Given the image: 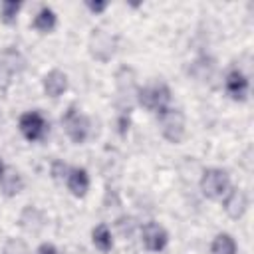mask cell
<instances>
[{"label": "cell", "instance_id": "1", "mask_svg": "<svg viewBox=\"0 0 254 254\" xmlns=\"http://www.w3.org/2000/svg\"><path fill=\"white\" fill-rule=\"evenodd\" d=\"M115 85H117V91H115V107L119 113H125V115H131L135 103H137V75H135V69L129 67V65H121L115 73Z\"/></svg>", "mask_w": 254, "mask_h": 254}, {"label": "cell", "instance_id": "2", "mask_svg": "<svg viewBox=\"0 0 254 254\" xmlns=\"http://www.w3.org/2000/svg\"><path fill=\"white\" fill-rule=\"evenodd\" d=\"M171 99H173V93L165 81H157L153 85H143V87L139 85L137 89V105L157 115L171 107Z\"/></svg>", "mask_w": 254, "mask_h": 254}, {"label": "cell", "instance_id": "3", "mask_svg": "<svg viewBox=\"0 0 254 254\" xmlns=\"http://www.w3.org/2000/svg\"><path fill=\"white\" fill-rule=\"evenodd\" d=\"M87 50L95 62L107 64L117 52V36H113L103 28H93L87 38Z\"/></svg>", "mask_w": 254, "mask_h": 254}, {"label": "cell", "instance_id": "4", "mask_svg": "<svg viewBox=\"0 0 254 254\" xmlns=\"http://www.w3.org/2000/svg\"><path fill=\"white\" fill-rule=\"evenodd\" d=\"M62 125H64L65 135L69 137V141L75 143V145L85 143L87 137H89V131H91L89 117L85 113H81V109L75 107V105H69L65 109V113L62 115Z\"/></svg>", "mask_w": 254, "mask_h": 254}, {"label": "cell", "instance_id": "5", "mask_svg": "<svg viewBox=\"0 0 254 254\" xmlns=\"http://www.w3.org/2000/svg\"><path fill=\"white\" fill-rule=\"evenodd\" d=\"M159 127H161V135L169 143L179 145V143L185 141V135H187V119H185V113L181 109L169 107L163 113H159Z\"/></svg>", "mask_w": 254, "mask_h": 254}, {"label": "cell", "instance_id": "6", "mask_svg": "<svg viewBox=\"0 0 254 254\" xmlns=\"http://www.w3.org/2000/svg\"><path fill=\"white\" fill-rule=\"evenodd\" d=\"M198 187H200V192L210 198V200H218L222 198L228 189H230V177L224 169H218V167H210V169H204L202 175H200V181H198Z\"/></svg>", "mask_w": 254, "mask_h": 254}, {"label": "cell", "instance_id": "7", "mask_svg": "<svg viewBox=\"0 0 254 254\" xmlns=\"http://www.w3.org/2000/svg\"><path fill=\"white\" fill-rule=\"evenodd\" d=\"M18 127L20 133L24 135V139L36 143V141H44L46 135L50 133V123L48 119L40 113V111H26L20 115L18 119Z\"/></svg>", "mask_w": 254, "mask_h": 254}, {"label": "cell", "instance_id": "8", "mask_svg": "<svg viewBox=\"0 0 254 254\" xmlns=\"http://www.w3.org/2000/svg\"><path fill=\"white\" fill-rule=\"evenodd\" d=\"M141 242L149 252H161L169 244V232L155 220H149L141 226Z\"/></svg>", "mask_w": 254, "mask_h": 254}, {"label": "cell", "instance_id": "9", "mask_svg": "<svg viewBox=\"0 0 254 254\" xmlns=\"http://www.w3.org/2000/svg\"><path fill=\"white\" fill-rule=\"evenodd\" d=\"M224 89H226V93H228V97H230L232 101H240V103H242V101L248 99L250 81H248V77H246L240 69L232 67V69H228L226 75H224Z\"/></svg>", "mask_w": 254, "mask_h": 254}, {"label": "cell", "instance_id": "10", "mask_svg": "<svg viewBox=\"0 0 254 254\" xmlns=\"http://www.w3.org/2000/svg\"><path fill=\"white\" fill-rule=\"evenodd\" d=\"M222 208L230 218H242L248 208V194L238 187H230L228 192L222 196Z\"/></svg>", "mask_w": 254, "mask_h": 254}, {"label": "cell", "instance_id": "11", "mask_svg": "<svg viewBox=\"0 0 254 254\" xmlns=\"http://www.w3.org/2000/svg\"><path fill=\"white\" fill-rule=\"evenodd\" d=\"M0 190H2V194L8 196V198L20 194V192L24 190V177H22V173H20L18 169L6 165L4 173L0 175Z\"/></svg>", "mask_w": 254, "mask_h": 254}, {"label": "cell", "instance_id": "12", "mask_svg": "<svg viewBox=\"0 0 254 254\" xmlns=\"http://www.w3.org/2000/svg\"><path fill=\"white\" fill-rule=\"evenodd\" d=\"M65 187L67 190L77 196V198H83L89 190V175L83 167H71L69 169V175L65 179Z\"/></svg>", "mask_w": 254, "mask_h": 254}, {"label": "cell", "instance_id": "13", "mask_svg": "<svg viewBox=\"0 0 254 254\" xmlns=\"http://www.w3.org/2000/svg\"><path fill=\"white\" fill-rule=\"evenodd\" d=\"M42 87L48 97L56 99V97L64 95V91L67 89V75L62 69H50L42 79Z\"/></svg>", "mask_w": 254, "mask_h": 254}, {"label": "cell", "instance_id": "14", "mask_svg": "<svg viewBox=\"0 0 254 254\" xmlns=\"http://www.w3.org/2000/svg\"><path fill=\"white\" fill-rule=\"evenodd\" d=\"M20 226L26 230V232H32V234H40L46 226V216L40 208L36 206H26L20 214Z\"/></svg>", "mask_w": 254, "mask_h": 254}, {"label": "cell", "instance_id": "15", "mask_svg": "<svg viewBox=\"0 0 254 254\" xmlns=\"http://www.w3.org/2000/svg\"><path fill=\"white\" fill-rule=\"evenodd\" d=\"M56 26H58V16H56V12L50 6L40 8L38 14L32 20V28L36 32H40V34H50V32L56 30Z\"/></svg>", "mask_w": 254, "mask_h": 254}, {"label": "cell", "instance_id": "16", "mask_svg": "<svg viewBox=\"0 0 254 254\" xmlns=\"http://www.w3.org/2000/svg\"><path fill=\"white\" fill-rule=\"evenodd\" d=\"M91 242L93 246L99 250V252H109L113 248V234L109 230L107 224H97L93 230H91Z\"/></svg>", "mask_w": 254, "mask_h": 254}, {"label": "cell", "instance_id": "17", "mask_svg": "<svg viewBox=\"0 0 254 254\" xmlns=\"http://www.w3.org/2000/svg\"><path fill=\"white\" fill-rule=\"evenodd\" d=\"M236 252H238L236 240L228 232L216 234L210 242V254H236Z\"/></svg>", "mask_w": 254, "mask_h": 254}, {"label": "cell", "instance_id": "18", "mask_svg": "<svg viewBox=\"0 0 254 254\" xmlns=\"http://www.w3.org/2000/svg\"><path fill=\"white\" fill-rule=\"evenodd\" d=\"M20 10H22V2H16V0H4V2L0 4V22L6 24V26L16 24Z\"/></svg>", "mask_w": 254, "mask_h": 254}, {"label": "cell", "instance_id": "19", "mask_svg": "<svg viewBox=\"0 0 254 254\" xmlns=\"http://www.w3.org/2000/svg\"><path fill=\"white\" fill-rule=\"evenodd\" d=\"M2 254H32V250L22 238H8L2 246Z\"/></svg>", "mask_w": 254, "mask_h": 254}, {"label": "cell", "instance_id": "20", "mask_svg": "<svg viewBox=\"0 0 254 254\" xmlns=\"http://www.w3.org/2000/svg\"><path fill=\"white\" fill-rule=\"evenodd\" d=\"M14 69H12V65L0 56V91H8L10 89V85H12V77H14Z\"/></svg>", "mask_w": 254, "mask_h": 254}, {"label": "cell", "instance_id": "21", "mask_svg": "<svg viewBox=\"0 0 254 254\" xmlns=\"http://www.w3.org/2000/svg\"><path fill=\"white\" fill-rule=\"evenodd\" d=\"M69 165L67 163H64V161H60V159H56L54 163H52V167H50V175H52V179L54 181H58V183H64L65 179H67V175H69Z\"/></svg>", "mask_w": 254, "mask_h": 254}, {"label": "cell", "instance_id": "22", "mask_svg": "<svg viewBox=\"0 0 254 254\" xmlns=\"http://www.w3.org/2000/svg\"><path fill=\"white\" fill-rule=\"evenodd\" d=\"M107 6H109V2H105V0H87L85 2V8L89 10V12H93V14H101V12H105L107 10Z\"/></svg>", "mask_w": 254, "mask_h": 254}, {"label": "cell", "instance_id": "23", "mask_svg": "<svg viewBox=\"0 0 254 254\" xmlns=\"http://www.w3.org/2000/svg\"><path fill=\"white\" fill-rule=\"evenodd\" d=\"M129 125H131V115L119 113V115H117V133H119V135H127Z\"/></svg>", "mask_w": 254, "mask_h": 254}, {"label": "cell", "instance_id": "24", "mask_svg": "<svg viewBox=\"0 0 254 254\" xmlns=\"http://www.w3.org/2000/svg\"><path fill=\"white\" fill-rule=\"evenodd\" d=\"M34 254H60V252H58V248H56L52 242H42V244L36 248Z\"/></svg>", "mask_w": 254, "mask_h": 254}, {"label": "cell", "instance_id": "25", "mask_svg": "<svg viewBox=\"0 0 254 254\" xmlns=\"http://www.w3.org/2000/svg\"><path fill=\"white\" fill-rule=\"evenodd\" d=\"M4 169H6V165H4V159H2V155H0V175L4 173Z\"/></svg>", "mask_w": 254, "mask_h": 254}]
</instances>
